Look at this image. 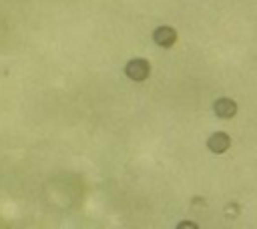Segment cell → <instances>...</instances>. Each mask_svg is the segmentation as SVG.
<instances>
[{"label":"cell","instance_id":"obj_1","mask_svg":"<svg viewBox=\"0 0 257 229\" xmlns=\"http://www.w3.org/2000/svg\"><path fill=\"white\" fill-rule=\"evenodd\" d=\"M124 76L133 82H145L151 76V62L143 56H135L124 62Z\"/></svg>","mask_w":257,"mask_h":229},{"label":"cell","instance_id":"obj_2","mask_svg":"<svg viewBox=\"0 0 257 229\" xmlns=\"http://www.w3.org/2000/svg\"><path fill=\"white\" fill-rule=\"evenodd\" d=\"M177 38H179L177 30H175L173 26H169V24H161V26H157V28L153 30V42H155L157 46H161V48H171V46H175Z\"/></svg>","mask_w":257,"mask_h":229},{"label":"cell","instance_id":"obj_3","mask_svg":"<svg viewBox=\"0 0 257 229\" xmlns=\"http://www.w3.org/2000/svg\"><path fill=\"white\" fill-rule=\"evenodd\" d=\"M207 149L211 153H215V155H223V153H227L231 149V137L227 133H223V131H217L207 139Z\"/></svg>","mask_w":257,"mask_h":229},{"label":"cell","instance_id":"obj_4","mask_svg":"<svg viewBox=\"0 0 257 229\" xmlns=\"http://www.w3.org/2000/svg\"><path fill=\"white\" fill-rule=\"evenodd\" d=\"M237 102L229 96H221L213 102V112L219 117V119H233L237 114Z\"/></svg>","mask_w":257,"mask_h":229},{"label":"cell","instance_id":"obj_5","mask_svg":"<svg viewBox=\"0 0 257 229\" xmlns=\"http://www.w3.org/2000/svg\"><path fill=\"white\" fill-rule=\"evenodd\" d=\"M225 217H229V219H235V217H239V213H241V207H239V203L237 201H231V203H227L225 205Z\"/></svg>","mask_w":257,"mask_h":229},{"label":"cell","instance_id":"obj_6","mask_svg":"<svg viewBox=\"0 0 257 229\" xmlns=\"http://www.w3.org/2000/svg\"><path fill=\"white\" fill-rule=\"evenodd\" d=\"M175 229H201V227H199V223L193 221V219H181V221L175 225Z\"/></svg>","mask_w":257,"mask_h":229}]
</instances>
